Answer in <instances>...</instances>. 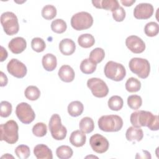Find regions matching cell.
Masks as SVG:
<instances>
[{"mask_svg":"<svg viewBox=\"0 0 159 159\" xmlns=\"http://www.w3.org/2000/svg\"><path fill=\"white\" fill-rule=\"evenodd\" d=\"M130 120L134 127H147L151 130H158L159 129L158 116L151 112L137 111L130 115Z\"/></svg>","mask_w":159,"mask_h":159,"instance_id":"obj_1","label":"cell"},{"mask_svg":"<svg viewBox=\"0 0 159 159\" xmlns=\"http://www.w3.org/2000/svg\"><path fill=\"white\" fill-rule=\"evenodd\" d=\"M99 128L104 132H117L123 126L122 119L117 115L101 116L98 122Z\"/></svg>","mask_w":159,"mask_h":159,"instance_id":"obj_2","label":"cell"},{"mask_svg":"<svg viewBox=\"0 0 159 159\" xmlns=\"http://www.w3.org/2000/svg\"><path fill=\"white\" fill-rule=\"evenodd\" d=\"M1 140H4L9 144L16 143L19 139V127L14 120H9L1 125Z\"/></svg>","mask_w":159,"mask_h":159,"instance_id":"obj_3","label":"cell"},{"mask_svg":"<svg viewBox=\"0 0 159 159\" xmlns=\"http://www.w3.org/2000/svg\"><path fill=\"white\" fill-rule=\"evenodd\" d=\"M130 71L136 74L139 78H147L150 71V65L147 59L142 58H133L129 63Z\"/></svg>","mask_w":159,"mask_h":159,"instance_id":"obj_4","label":"cell"},{"mask_svg":"<svg viewBox=\"0 0 159 159\" xmlns=\"http://www.w3.org/2000/svg\"><path fill=\"white\" fill-rule=\"evenodd\" d=\"M104 72L107 78L115 81H122L126 75L125 67L122 64L113 61H109L106 64Z\"/></svg>","mask_w":159,"mask_h":159,"instance_id":"obj_5","label":"cell"},{"mask_svg":"<svg viewBox=\"0 0 159 159\" xmlns=\"http://www.w3.org/2000/svg\"><path fill=\"white\" fill-rule=\"evenodd\" d=\"M1 24L4 31L8 35H12L19 32V25L16 14L12 12H5L1 16Z\"/></svg>","mask_w":159,"mask_h":159,"instance_id":"obj_6","label":"cell"},{"mask_svg":"<svg viewBox=\"0 0 159 159\" xmlns=\"http://www.w3.org/2000/svg\"><path fill=\"white\" fill-rule=\"evenodd\" d=\"M93 24L92 16L84 11L74 14L71 19V25L76 30H83L90 28Z\"/></svg>","mask_w":159,"mask_h":159,"instance_id":"obj_7","label":"cell"},{"mask_svg":"<svg viewBox=\"0 0 159 159\" xmlns=\"http://www.w3.org/2000/svg\"><path fill=\"white\" fill-rule=\"evenodd\" d=\"M49 129L52 137L57 140H62L66 136L67 130L61 122V118L57 114H53L48 124Z\"/></svg>","mask_w":159,"mask_h":159,"instance_id":"obj_8","label":"cell"},{"mask_svg":"<svg viewBox=\"0 0 159 159\" xmlns=\"http://www.w3.org/2000/svg\"><path fill=\"white\" fill-rule=\"evenodd\" d=\"M16 114L20 121L25 124L31 123L35 117L32 107L27 102L19 103L16 108Z\"/></svg>","mask_w":159,"mask_h":159,"instance_id":"obj_9","label":"cell"},{"mask_svg":"<svg viewBox=\"0 0 159 159\" xmlns=\"http://www.w3.org/2000/svg\"><path fill=\"white\" fill-rule=\"evenodd\" d=\"M87 86L92 94L96 98H104L109 93V89L106 83L100 78H92L88 80Z\"/></svg>","mask_w":159,"mask_h":159,"instance_id":"obj_10","label":"cell"},{"mask_svg":"<svg viewBox=\"0 0 159 159\" xmlns=\"http://www.w3.org/2000/svg\"><path fill=\"white\" fill-rule=\"evenodd\" d=\"M8 73L17 78H22L27 74L26 66L16 58L11 59L7 65Z\"/></svg>","mask_w":159,"mask_h":159,"instance_id":"obj_11","label":"cell"},{"mask_svg":"<svg viewBox=\"0 0 159 159\" xmlns=\"http://www.w3.org/2000/svg\"><path fill=\"white\" fill-rule=\"evenodd\" d=\"M89 144L92 149L98 153L106 152L109 146V142L106 138L99 134H96L90 137Z\"/></svg>","mask_w":159,"mask_h":159,"instance_id":"obj_12","label":"cell"},{"mask_svg":"<svg viewBox=\"0 0 159 159\" xmlns=\"http://www.w3.org/2000/svg\"><path fill=\"white\" fill-rule=\"evenodd\" d=\"M153 14V7L149 3H140L134 10V16L137 19H147Z\"/></svg>","mask_w":159,"mask_h":159,"instance_id":"obj_13","label":"cell"},{"mask_svg":"<svg viewBox=\"0 0 159 159\" xmlns=\"http://www.w3.org/2000/svg\"><path fill=\"white\" fill-rule=\"evenodd\" d=\"M127 47L134 53H142L145 49V44L143 40L136 35L129 36L125 40Z\"/></svg>","mask_w":159,"mask_h":159,"instance_id":"obj_14","label":"cell"},{"mask_svg":"<svg viewBox=\"0 0 159 159\" xmlns=\"http://www.w3.org/2000/svg\"><path fill=\"white\" fill-rule=\"evenodd\" d=\"M27 47L26 40L20 37L13 38L9 43L8 47L9 50L15 54L22 53Z\"/></svg>","mask_w":159,"mask_h":159,"instance_id":"obj_15","label":"cell"},{"mask_svg":"<svg viewBox=\"0 0 159 159\" xmlns=\"http://www.w3.org/2000/svg\"><path fill=\"white\" fill-rule=\"evenodd\" d=\"M92 4L96 8L111 11L112 12L120 6L119 2L117 0L92 1Z\"/></svg>","mask_w":159,"mask_h":159,"instance_id":"obj_16","label":"cell"},{"mask_svg":"<svg viewBox=\"0 0 159 159\" xmlns=\"http://www.w3.org/2000/svg\"><path fill=\"white\" fill-rule=\"evenodd\" d=\"M34 155L38 159H52V150L44 144H38L34 148Z\"/></svg>","mask_w":159,"mask_h":159,"instance_id":"obj_17","label":"cell"},{"mask_svg":"<svg viewBox=\"0 0 159 159\" xmlns=\"http://www.w3.org/2000/svg\"><path fill=\"white\" fill-rule=\"evenodd\" d=\"M60 79L66 83H70L73 81L75 78V71L69 65H65L60 67L58 73Z\"/></svg>","mask_w":159,"mask_h":159,"instance_id":"obj_18","label":"cell"},{"mask_svg":"<svg viewBox=\"0 0 159 159\" xmlns=\"http://www.w3.org/2000/svg\"><path fill=\"white\" fill-rule=\"evenodd\" d=\"M59 49L63 55H71L75 51L76 45L71 39H64L59 43Z\"/></svg>","mask_w":159,"mask_h":159,"instance_id":"obj_19","label":"cell"},{"mask_svg":"<svg viewBox=\"0 0 159 159\" xmlns=\"http://www.w3.org/2000/svg\"><path fill=\"white\" fill-rule=\"evenodd\" d=\"M86 140V137L84 132L77 130L73 131L70 137L71 144L76 147H80L84 145Z\"/></svg>","mask_w":159,"mask_h":159,"instance_id":"obj_20","label":"cell"},{"mask_svg":"<svg viewBox=\"0 0 159 159\" xmlns=\"http://www.w3.org/2000/svg\"><path fill=\"white\" fill-rule=\"evenodd\" d=\"M125 137L128 141H137L142 140L143 137V132L140 127H130L127 129Z\"/></svg>","mask_w":159,"mask_h":159,"instance_id":"obj_21","label":"cell"},{"mask_svg":"<svg viewBox=\"0 0 159 159\" xmlns=\"http://www.w3.org/2000/svg\"><path fill=\"white\" fill-rule=\"evenodd\" d=\"M42 63L44 69L48 71H52L55 69L57 65L56 57L52 53H47L42 60Z\"/></svg>","mask_w":159,"mask_h":159,"instance_id":"obj_22","label":"cell"},{"mask_svg":"<svg viewBox=\"0 0 159 159\" xmlns=\"http://www.w3.org/2000/svg\"><path fill=\"white\" fill-rule=\"evenodd\" d=\"M83 104L78 101H72L68 106V112L72 117L80 116L83 113Z\"/></svg>","mask_w":159,"mask_h":159,"instance_id":"obj_23","label":"cell"},{"mask_svg":"<svg viewBox=\"0 0 159 159\" xmlns=\"http://www.w3.org/2000/svg\"><path fill=\"white\" fill-rule=\"evenodd\" d=\"M79 127L80 130L84 134L91 133L94 129V121L91 117H83L80 122Z\"/></svg>","mask_w":159,"mask_h":159,"instance_id":"obj_24","label":"cell"},{"mask_svg":"<svg viewBox=\"0 0 159 159\" xmlns=\"http://www.w3.org/2000/svg\"><path fill=\"white\" fill-rule=\"evenodd\" d=\"M78 43L80 47L86 48L91 47L94 44L95 40L91 34H84L78 37Z\"/></svg>","mask_w":159,"mask_h":159,"instance_id":"obj_25","label":"cell"},{"mask_svg":"<svg viewBox=\"0 0 159 159\" xmlns=\"http://www.w3.org/2000/svg\"><path fill=\"white\" fill-rule=\"evenodd\" d=\"M97 65L92 61L89 58L83 60L80 64V70L84 74H91L96 69Z\"/></svg>","mask_w":159,"mask_h":159,"instance_id":"obj_26","label":"cell"},{"mask_svg":"<svg viewBox=\"0 0 159 159\" xmlns=\"http://www.w3.org/2000/svg\"><path fill=\"white\" fill-rule=\"evenodd\" d=\"M108 106L112 111H117L120 110L123 107V99L119 96H112L108 100Z\"/></svg>","mask_w":159,"mask_h":159,"instance_id":"obj_27","label":"cell"},{"mask_svg":"<svg viewBox=\"0 0 159 159\" xmlns=\"http://www.w3.org/2000/svg\"><path fill=\"white\" fill-rule=\"evenodd\" d=\"M141 83L135 78H129L125 83V89L129 93L137 92L140 89Z\"/></svg>","mask_w":159,"mask_h":159,"instance_id":"obj_28","label":"cell"},{"mask_svg":"<svg viewBox=\"0 0 159 159\" xmlns=\"http://www.w3.org/2000/svg\"><path fill=\"white\" fill-rule=\"evenodd\" d=\"M73 150L68 145H61L56 150L57 156L60 159H68L72 157Z\"/></svg>","mask_w":159,"mask_h":159,"instance_id":"obj_29","label":"cell"},{"mask_svg":"<svg viewBox=\"0 0 159 159\" xmlns=\"http://www.w3.org/2000/svg\"><path fill=\"white\" fill-rule=\"evenodd\" d=\"M105 57L104 50L101 48H96L89 53V58L96 64L101 62Z\"/></svg>","mask_w":159,"mask_h":159,"instance_id":"obj_30","label":"cell"},{"mask_svg":"<svg viewBox=\"0 0 159 159\" xmlns=\"http://www.w3.org/2000/svg\"><path fill=\"white\" fill-rule=\"evenodd\" d=\"M25 96L27 99L30 101H35L39 99L40 96V91L37 86H29L25 89Z\"/></svg>","mask_w":159,"mask_h":159,"instance_id":"obj_31","label":"cell"},{"mask_svg":"<svg viewBox=\"0 0 159 159\" xmlns=\"http://www.w3.org/2000/svg\"><path fill=\"white\" fill-rule=\"evenodd\" d=\"M66 23L61 19H57L52 21L51 24V29L53 32L57 34H62L66 30Z\"/></svg>","mask_w":159,"mask_h":159,"instance_id":"obj_32","label":"cell"},{"mask_svg":"<svg viewBox=\"0 0 159 159\" xmlns=\"http://www.w3.org/2000/svg\"><path fill=\"white\" fill-rule=\"evenodd\" d=\"M57 15V9L53 5L48 4L45 6L42 10V17L47 20L53 19Z\"/></svg>","mask_w":159,"mask_h":159,"instance_id":"obj_33","label":"cell"},{"mask_svg":"<svg viewBox=\"0 0 159 159\" xmlns=\"http://www.w3.org/2000/svg\"><path fill=\"white\" fill-rule=\"evenodd\" d=\"M142 104V99L140 96L131 95L127 98V104L130 108L134 110L139 109Z\"/></svg>","mask_w":159,"mask_h":159,"instance_id":"obj_34","label":"cell"},{"mask_svg":"<svg viewBox=\"0 0 159 159\" xmlns=\"http://www.w3.org/2000/svg\"><path fill=\"white\" fill-rule=\"evenodd\" d=\"M145 34L148 37L156 36L159 32V27L157 23L150 22L147 23L144 28Z\"/></svg>","mask_w":159,"mask_h":159,"instance_id":"obj_35","label":"cell"},{"mask_svg":"<svg viewBox=\"0 0 159 159\" xmlns=\"http://www.w3.org/2000/svg\"><path fill=\"white\" fill-rule=\"evenodd\" d=\"M15 153L19 158L26 159L30 156V151L27 145H19L16 148Z\"/></svg>","mask_w":159,"mask_h":159,"instance_id":"obj_36","label":"cell"},{"mask_svg":"<svg viewBox=\"0 0 159 159\" xmlns=\"http://www.w3.org/2000/svg\"><path fill=\"white\" fill-rule=\"evenodd\" d=\"M32 132L34 135L42 137L45 136L47 132V127L45 124L43 122H38L33 126Z\"/></svg>","mask_w":159,"mask_h":159,"instance_id":"obj_37","label":"cell"},{"mask_svg":"<svg viewBox=\"0 0 159 159\" xmlns=\"http://www.w3.org/2000/svg\"><path fill=\"white\" fill-rule=\"evenodd\" d=\"M31 47L36 52H42L45 50L46 45L42 39L40 37H35L32 40Z\"/></svg>","mask_w":159,"mask_h":159,"instance_id":"obj_38","label":"cell"},{"mask_svg":"<svg viewBox=\"0 0 159 159\" xmlns=\"http://www.w3.org/2000/svg\"><path fill=\"white\" fill-rule=\"evenodd\" d=\"M1 112L0 116L2 117H9L12 112V105L8 101H3L1 102Z\"/></svg>","mask_w":159,"mask_h":159,"instance_id":"obj_39","label":"cell"},{"mask_svg":"<svg viewBox=\"0 0 159 159\" xmlns=\"http://www.w3.org/2000/svg\"><path fill=\"white\" fill-rule=\"evenodd\" d=\"M112 12L113 19L117 22H122L125 17V11L121 6H119Z\"/></svg>","mask_w":159,"mask_h":159,"instance_id":"obj_40","label":"cell"},{"mask_svg":"<svg viewBox=\"0 0 159 159\" xmlns=\"http://www.w3.org/2000/svg\"><path fill=\"white\" fill-rule=\"evenodd\" d=\"M0 76H1V80H0L1 86L2 87V86H6V84H7V81H8L6 75L2 71H1L0 72Z\"/></svg>","mask_w":159,"mask_h":159,"instance_id":"obj_41","label":"cell"},{"mask_svg":"<svg viewBox=\"0 0 159 159\" xmlns=\"http://www.w3.org/2000/svg\"><path fill=\"white\" fill-rule=\"evenodd\" d=\"M7 57V52L6 50L2 47H1V61H3Z\"/></svg>","mask_w":159,"mask_h":159,"instance_id":"obj_42","label":"cell"},{"mask_svg":"<svg viewBox=\"0 0 159 159\" xmlns=\"http://www.w3.org/2000/svg\"><path fill=\"white\" fill-rule=\"evenodd\" d=\"M120 2L125 6L129 7L131 6L134 3H135V0H120Z\"/></svg>","mask_w":159,"mask_h":159,"instance_id":"obj_43","label":"cell"},{"mask_svg":"<svg viewBox=\"0 0 159 159\" xmlns=\"http://www.w3.org/2000/svg\"><path fill=\"white\" fill-rule=\"evenodd\" d=\"M4 157H5V158H9V157L14 158V157H13L12 156H11V155H10V156H9L8 153H6V155H3V156H2V157H1V158H4Z\"/></svg>","mask_w":159,"mask_h":159,"instance_id":"obj_44","label":"cell"}]
</instances>
